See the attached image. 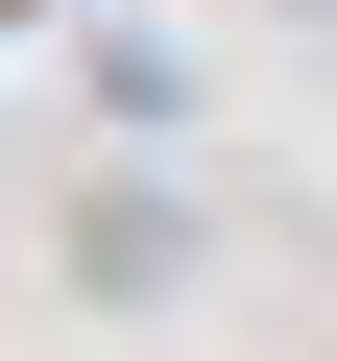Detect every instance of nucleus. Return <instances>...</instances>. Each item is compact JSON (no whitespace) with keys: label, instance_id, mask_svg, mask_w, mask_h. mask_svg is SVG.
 Segmentation results:
<instances>
[{"label":"nucleus","instance_id":"f257e3e1","mask_svg":"<svg viewBox=\"0 0 337 361\" xmlns=\"http://www.w3.org/2000/svg\"><path fill=\"white\" fill-rule=\"evenodd\" d=\"M73 289H97V313H168V289H193V193H145V169L73 193Z\"/></svg>","mask_w":337,"mask_h":361},{"label":"nucleus","instance_id":"f03ea898","mask_svg":"<svg viewBox=\"0 0 337 361\" xmlns=\"http://www.w3.org/2000/svg\"><path fill=\"white\" fill-rule=\"evenodd\" d=\"M265 25H289V49H337V0H265Z\"/></svg>","mask_w":337,"mask_h":361}]
</instances>
